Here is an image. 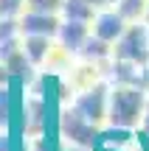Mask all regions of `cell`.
I'll use <instances>...</instances> for the list:
<instances>
[{
	"mask_svg": "<svg viewBox=\"0 0 149 151\" xmlns=\"http://www.w3.org/2000/svg\"><path fill=\"white\" fill-rule=\"evenodd\" d=\"M149 106L146 87H132V84H116L110 90V104H107V120L110 126L118 129H138L144 112Z\"/></svg>",
	"mask_w": 149,
	"mask_h": 151,
	"instance_id": "cell-1",
	"label": "cell"
},
{
	"mask_svg": "<svg viewBox=\"0 0 149 151\" xmlns=\"http://www.w3.org/2000/svg\"><path fill=\"white\" fill-rule=\"evenodd\" d=\"M113 59L135 62V65L149 67V22H129L127 31L113 45Z\"/></svg>",
	"mask_w": 149,
	"mask_h": 151,
	"instance_id": "cell-2",
	"label": "cell"
},
{
	"mask_svg": "<svg viewBox=\"0 0 149 151\" xmlns=\"http://www.w3.org/2000/svg\"><path fill=\"white\" fill-rule=\"evenodd\" d=\"M59 132H62L71 143L84 146V148H93V146H96V137H99V126H96L93 120H87L76 106H65V109H62Z\"/></svg>",
	"mask_w": 149,
	"mask_h": 151,
	"instance_id": "cell-3",
	"label": "cell"
},
{
	"mask_svg": "<svg viewBox=\"0 0 149 151\" xmlns=\"http://www.w3.org/2000/svg\"><path fill=\"white\" fill-rule=\"evenodd\" d=\"M107 104H110V90L104 84H93L87 90H79V95L73 98V106L84 115L87 120H93L96 126L107 118Z\"/></svg>",
	"mask_w": 149,
	"mask_h": 151,
	"instance_id": "cell-4",
	"label": "cell"
},
{
	"mask_svg": "<svg viewBox=\"0 0 149 151\" xmlns=\"http://www.w3.org/2000/svg\"><path fill=\"white\" fill-rule=\"evenodd\" d=\"M127 25H129V22L124 20L116 9H101L99 14L93 17V22H90V31H93L96 37H101L104 42H113V45H116V39L127 31Z\"/></svg>",
	"mask_w": 149,
	"mask_h": 151,
	"instance_id": "cell-5",
	"label": "cell"
},
{
	"mask_svg": "<svg viewBox=\"0 0 149 151\" xmlns=\"http://www.w3.org/2000/svg\"><path fill=\"white\" fill-rule=\"evenodd\" d=\"M62 20L56 14H45V11H23L20 17V34H42V37H56L59 34Z\"/></svg>",
	"mask_w": 149,
	"mask_h": 151,
	"instance_id": "cell-6",
	"label": "cell"
},
{
	"mask_svg": "<svg viewBox=\"0 0 149 151\" xmlns=\"http://www.w3.org/2000/svg\"><path fill=\"white\" fill-rule=\"evenodd\" d=\"M87 37H90V22H82V20H62L59 34H56L59 45L68 53H79Z\"/></svg>",
	"mask_w": 149,
	"mask_h": 151,
	"instance_id": "cell-7",
	"label": "cell"
},
{
	"mask_svg": "<svg viewBox=\"0 0 149 151\" xmlns=\"http://www.w3.org/2000/svg\"><path fill=\"white\" fill-rule=\"evenodd\" d=\"M23 50L34 62V67L48 62L51 50H54V37H42V34H25L23 37Z\"/></svg>",
	"mask_w": 149,
	"mask_h": 151,
	"instance_id": "cell-8",
	"label": "cell"
},
{
	"mask_svg": "<svg viewBox=\"0 0 149 151\" xmlns=\"http://www.w3.org/2000/svg\"><path fill=\"white\" fill-rule=\"evenodd\" d=\"M79 56L87 59V62H113V42H104L101 37H96V34L90 31V37L84 39Z\"/></svg>",
	"mask_w": 149,
	"mask_h": 151,
	"instance_id": "cell-9",
	"label": "cell"
},
{
	"mask_svg": "<svg viewBox=\"0 0 149 151\" xmlns=\"http://www.w3.org/2000/svg\"><path fill=\"white\" fill-rule=\"evenodd\" d=\"M62 14L65 20H82V22H93V17L99 14L90 0H62Z\"/></svg>",
	"mask_w": 149,
	"mask_h": 151,
	"instance_id": "cell-10",
	"label": "cell"
},
{
	"mask_svg": "<svg viewBox=\"0 0 149 151\" xmlns=\"http://www.w3.org/2000/svg\"><path fill=\"white\" fill-rule=\"evenodd\" d=\"M99 62H87L84 59V65L73 67L71 70V84L76 87V90H87V87L99 84Z\"/></svg>",
	"mask_w": 149,
	"mask_h": 151,
	"instance_id": "cell-11",
	"label": "cell"
},
{
	"mask_svg": "<svg viewBox=\"0 0 149 151\" xmlns=\"http://www.w3.org/2000/svg\"><path fill=\"white\" fill-rule=\"evenodd\" d=\"M146 9H149V0H118L116 3V11L127 22H141L146 17Z\"/></svg>",
	"mask_w": 149,
	"mask_h": 151,
	"instance_id": "cell-12",
	"label": "cell"
},
{
	"mask_svg": "<svg viewBox=\"0 0 149 151\" xmlns=\"http://www.w3.org/2000/svg\"><path fill=\"white\" fill-rule=\"evenodd\" d=\"M28 11H45V14H56L62 11V0H25Z\"/></svg>",
	"mask_w": 149,
	"mask_h": 151,
	"instance_id": "cell-13",
	"label": "cell"
},
{
	"mask_svg": "<svg viewBox=\"0 0 149 151\" xmlns=\"http://www.w3.org/2000/svg\"><path fill=\"white\" fill-rule=\"evenodd\" d=\"M11 37H20V20L14 17H0V42Z\"/></svg>",
	"mask_w": 149,
	"mask_h": 151,
	"instance_id": "cell-14",
	"label": "cell"
},
{
	"mask_svg": "<svg viewBox=\"0 0 149 151\" xmlns=\"http://www.w3.org/2000/svg\"><path fill=\"white\" fill-rule=\"evenodd\" d=\"M25 9V0H0V17H17Z\"/></svg>",
	"mask_w": 149,
	"mask_h": 151,
	"instance_id": "cell-15",
	"label": "cell"
},
{
	"mask_svg": "<svg viewBox=\"0 0 149 151\" xmlns=\"http://www.w3.org/2000/svg\"><path fill=\"white\" fill-rule=\"evenodd\" d=\"M11 115H14V106H11V101H9V90L0 87V126L9 123Z\"/></svg>",
	"mask_w": 149,
	"mask_h": 151,
	"instance_id": "cell-16",
	"label": "cell"
},
{
	"mask_svg": "<svg viewBox=\"0 0 149 151\" xmlns=\"http://www.w3.org/2000/svg\"><path fill=\"white\" fill-rule=\"evenodd\" d=\"M90 3H93L96 6V9H116V3H118V0H90Z\"/></svg>",
	"mask_w": 149,
	"mask_h": 151,
	"instance_id": "cell-17",
	"label": "cell"
},
{
	"mask_svg": "<svg viewBox=\"0 0 149 151\" xmlns=\"http://www.w3.org/2000/svg\"><path fill=\"white\" fill-rule=\"evenodd\" d=\"M138 132H141V134H146V137H149V106H146V112H144V120H141Z\"/></svg>",
	"mask_w": 149,
	"mask_h": 151,
	"instance_id": "cell-18",
	"label": "cell"
},
{
	"mask_svg": "<svg viewBox=\"0 0 149 151\" xmlns=\"http://www.w3.org/2000/svg\"><path fill=\"white\" fill-rule=\"evenodd\" d=\"M62 151H93V148H84V146H76V143H71V148H62Z\"/></svg>",
	"mask_w": 149,
	"mask_h": 151,
	"instance_id": "cell-19",
	"label": "cell"
},
{
	"mask_svg": "<svg viewBox=\"0 0 149 151\" xmlns=\"http://www.w3.org/2000/svg\"><path fill=\"white\" fill-rule=\"evenodd\" d=\"M144 22H149V9H146V17H144Z\"/></svg>",
	"mask_w": 149,
	"mask_h": 151,
	"instance_id": "cell-20",
	"label": "cell"
}]
</instances>
